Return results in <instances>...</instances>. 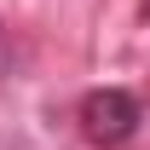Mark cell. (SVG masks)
<instances>
[{"label": "cell", "mask_w": 150, "mask_h": 150, "mask_svg": "<svg viewBox=\"0 0 150 150\" xmlns=\"http://www.w3.org/2000/svg\"><path fill=\"white\" fill-rule=\"evenodd\" d=\"M144 110H139V98L121 93V87H104V93H87L81 98V127L93 144H127L133 133H139Z\"/></svg>", "instance_id": "6da1fadb"}, {"label": "cell", "mask_w": 150, "mask_h": 150, "mask_svg": "<svg viewBox=\"0 0 150 150\" xmlns=\"http://www.w3.org/2000/svg\"><path fill=\"white\" fill-rule=\"evenodd\" d=\"M144 12H150V0H144Z\"/></svg>", "instance_id": "7a4b0ae2"}]
</instances>
